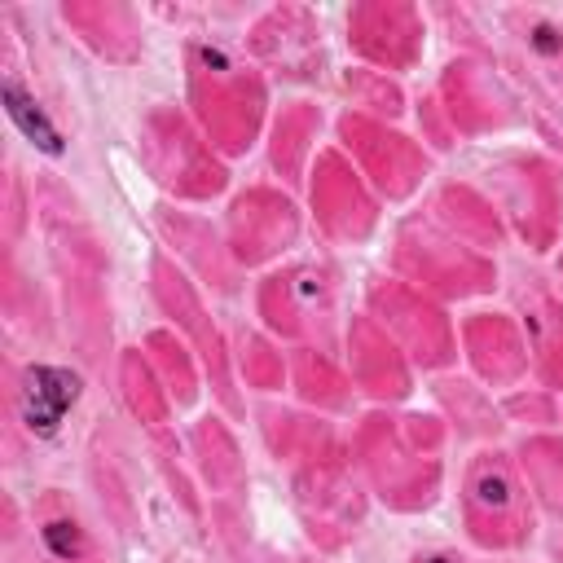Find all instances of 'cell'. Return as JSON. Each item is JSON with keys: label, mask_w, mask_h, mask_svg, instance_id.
<instances>
[{"label": "cell", "mask_w": 563, "mask_h": 563, "mask_svg": "<svg viewBox=\"0 0 563 563\" xmlns=\"http://www.w3.org/2000/svg\"><path fill=\"white\" fill-rule=\"evenodd\" d=\"M80 401V379L58 366H36L22 379V423L36 436H53L62 427L66 410Z\"/></svg>", "instance_id": "6da1fadb"}, {"label": "cell", "mask_w": 563, "mask_h": 563, "mask_svg": "<svg viewBox=\"0 0 563 563\" xmlns=\"http://www.w3.org/2000/svg\"><path fill=\"white\" fill-rule=\"evenodd\" d=\"M0 102H5V115L14 119L18 124V132L22 137L31 141V146H40L44 154H62V137H58V128L49 124V115H44V110L31 102L27 93H22V88L9 80L5 88H0Z\"/></svg>", "instance_id": "7a4b0ae2"}, {"label": "cell", "mask_w": 563, "mask_h": 563, "mask_svg": "<svg viewBox=\"0 0 563 563\" xmlns=\"http://www.w3.org/2000/svg\"><path fill=\"white\" fill-rule=\"evenodd\" d=\"M44 546H49L58 559H75V555L84 550V542H80V528L66 524V520L49 524V528H44Z\"/></svg>", "instance_id": "3957f363"}, {"label": "cell", "mask_w": 563, "mask_h": 563, "mask_svg": "<svg viewBox=\"0 0 563 563\" xmlns=\"http://www.w3.org/2000/svg\"><path fill=\"white\" fill-rule=\"evenodd\" d=\"M533 44H537V49H542V53H555V49H559V40H555V31H550V27H537Z\"/></svg>", "instance_id": "277c9868"}]
</instances>
